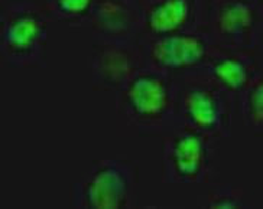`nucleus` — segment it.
Segmentation results:
<instances>
[{"instance_id":"15","label":"nucleus","mask_w":263,"mask_h":209,"mask_svg":"<svg viewBox=\"0 0 263 209\" xmlns=\"http://www.w3.org/2000/svg\"><path fill=\"white\" fill-rule=\"evenodd\" d=\"M253 51H255L256 58H257V61H259L260 68H263V39H260V42L257 44V47H256Z\"/></svg>"},{"instance_id":"11","label":"nucleus","mask_w":263,"mask_h":209,"mask_svg":"<svg viewBox=\"0 0 263 209\" xmlns=\"http://www.w3.org/2000/svg\"><path fill=\"white\" fill-rule=\"evenodd\" d=\"M87 26L93 39L139 42L143 35L139 0H96Z\"/></svg>"},{"instance_id":"10","label":"nucleus","mask_w":263,"mask_h":209,"mask_svg":"<svg viewBox=\"0 0 263 209\" xmlns=\"http://www.w3.org/2000/svg\"><path fill=\"white\" fill-rule=\"evenodd\" d=\"M260 70L255 51L217 47L200 70L194 71L236 100Z\"/></svg>"},{"instance_id":"2","label":"nucleus","mask_w":263,"mask_h":209,"mask_svg":"<svg viewBox=\"0 0 263 209\" xmlns=\"http://www.w3.org/2000/svg\"><path fill=\"white\" fill-rule=\"evenodd\" d=\"M49 16L36 0H8L0 10L2 64L13 70L47 67Z\"/></svg>"},{"instance_id":"4","label":"nucleus","mask_w":263,"mask_h":209,"mask_svg":"<svg viewBox=\"0 0 263 209\" xmlns=\"http://www.w3.org/2000/svg\"><path fill=\"white\" fill-rule=\"evenodd\" d=\"M139 168L127 159L96 160L71 189L72 208H136Z\"/></svg>"},{"instance_id":"9","label":"nucleus","mask_w":263,"mask_h":209,"mask_svg":"<svg viewBox=\"0 0 263 209\" xmlns=\"http://www.w3.org/2000/svg\"><path fill=\"white\" fill-rule=\"evenodd\" d=\"M143 35H170L205 26V0H139Z\"/></svg>"},{"instance_id":"5","label":"nucleus","mask_w":263,"mask_h":209,"mask_svg":"<svg viewBox=\"0 0 263 209\" xmlns=\"http://www.w3.org/2000/svg\"><path fill=\"white\" fill-rule=\"evenodd\" d=\"M217 140L202 133L175 127L162 137V182L170 185H204L214 175Z\"/></svg>"},{"instance_id":"16","label":"nucleus","mask_w":263,"mask_h":209,"mask_svg":"<svg viewBox=\"0 0 263 209\" xmlns=\"http://www.w3.org/2000/svg\"><path fill=\"white\" fill-rule=\"evenodd\" d=\"M259 17H260V39H263V0H259Z\"/></svg>"},{"instance_id":"8","label":"nucleus","mask_w":263,"mask_h":209,"mask_svg":"<svg viewBox=\"0 0 263 209\" xmlns=\"http://www.w3.org/2000/svg\"><path fill=\"white\" fill-rule=\"evenodd\" d=\"M143 67L146 61L139 42L93 39L88 70L94 91L117 93Z\"/></svg>"},{"instance_id":"14","label":"nucleus","mask_w":263,"mask_h":209,"mask_svg":"<svg viewBox=\"0 0 263 209\" xmlns=\"http://www.w3.org/2000/svg\"><path fill=\"white\" fill-rule=\"evenodd\" d=\"M197 205L200 208H249L250 202L245 187L223 185L200 195Z\"/></svg>"},{"instance_id":"7","label":"nucleus","mask_w":263,"mask_h":209,"mask_svg":"<svg viewBox=\"0 0 263 209\" xmlns=\"http://www.w3.org/2000/svg\"><path fill=\"white\" fill-rule=\"evenodd\" d=\"M205 29L217 47L253 51L260 40L259 0H205Z\"/></svg>"},{"instance_id":"13","label":"nucleus","mask_w":263,"mask_h":209,"mask_svg":"<svg viewBox=\"0 0 263 209\" xmlns=\"http://www.w3.org/2000/svg\"><path fill=\"white\" fill-rule=\"evenodd\" d=\"M96 0H45L44 8L51 20L70 26H85L90 20Z\"/></svg>"},{"instance_id":"12","label":"nucleus","mask_w":263,"mask_h":209,"mask_svg":"<svg viewBox=\"0 0 263 209\" xmlns=\"http://www.w3.org/2000/svg\"><path fill=\"white\" fill-rule=\"evenodd\" d=\"M237 109L249 130L263 136V68L239 95Z\"/></svg>"},{"instance_id":"6","label":"nucleus","mask_w":263,"mask_h":209,"mask_svg":"<svg viewBox=\"0 0 263 209\" xmlns=\"http://www.w3.org/2000/svg\"><path fill=\"white\" fill-rule=\"evenodd\" d=\"M139 45L146 67L175 78L200 70L217 48L205 26L170 35H142Z\"/></svg>"},{"instance_id":"1","label":"nucleus","mask_w":263,"mask_h":209,"mask_svg":"<svg viewBox=\"0 0 263 209\" xmlns=\"http://www.w3.org/2000/svg\"><path fill=\"white\" fill-rule=\"evenodd\" d=\"M116 94V111L142 137H163L177 127L178 78L143 67Z\"/></svg>"},{"instance_id":"3","label":"nucleus","mask_w":263,"mask_h":209,"mask_svg":"<svg viewBox=\"0 0 263 209\" xmlns=\"http://www.w3.org/2000/svg\"><path fill=\"white\" fill-rule=\"evenodd\" d=\"M237 100L198 72L178 77L177 127H186L221 140L232 136Z\"/></svg>"}]
</instances>
